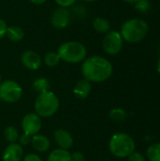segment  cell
Listing matches in <instances>:
<instances>
[{"instance_id": "cell-1", "label": "cell", "mask_w": 160, "mask_h": 161, "mask_svg": "<svg viewBox=\"0 0 160 161\" xmlns=\"http://www.w3.org/2000/svg\"><path fill=\"white\" fill-rule=\"evenodd\" d=\"M81 71L85 79L90 82L101 83L112 75L113 67L107 58L100 56H91L83 60Z\"/></svg>"}, {"instance_id": "cell-2", "label": "cell", "mask_w": 160, "mask_h": 161, "mask_svg": "<svg viewBox=\"0 0 160 161\" xmlns=\"http://www.w3.org/2000/svg\"><path fill=\"white\" fill-rule=\"evenodd\" d=\"M148 24L141 19H130L124 22L121 27L122 38L128 42H139L148 34Z\"/></svg>"}, {"instance_id": "cell-3", "label": "cell", "mask_w": 160, "mask_h": 161, "mask_svg": "<svg viewBox=\"0 0 160 161\" xmlns=\"http://www.w3.org/2000/svg\"><path fill=\"white\" fill-rule=\"evenodd\" d=\"M110 153L119 158H128L136 149V142L134 139L125 133H116L109 141Z\"/></svg>"}, {"instance_id": "cell-4", "label": "cell", "mask_w": 160, "mask_h": 161, "mask_svg": "<svg viewBox=\"0 0 160 161\" xmlns=\"http://www.w3.org/2000/svg\"><path fill=\"white\" fill-rule=\"evenodd\" d=\"M58 107L59 101L58 96L50 91L39 93L34 104L35 113L43 118L53 116L58 109Z\"/></svg>"}, {"instance_id": "cell-5", "label": "cell", "mask_w": 160, "mask_h": 161, "mask_svg": "<svg viewBox=\"0 0 160 161\" xmlns=\"http://www.w3.org/2000/svg\"><path fill=\"white\" fill-rule=\"evenodd\" d=\"M61 60L68 63H78L83 61L87 56V49L79 42H66L58 46L57 52Z\"/></svg>"}, {"instance_id": "cell-6", "label": "cell", "mask_w": 160, "mask_h": 161, "mask_svg": "<svg viewBox=\"0 0 160 161\" xmlns=\"http://www.w3.org/2000/svg\"><path fill=\"white\" fill-rule=\"evenodd\" d=\"M23 94L22 87L13 80H6L0 83V100L5 103H15Z\"/></svg>"}, {"instance_id": "cell-7", "label": "cell", "mask_w": 160, "mask_h": 161, "mask_svg": "<svg viewBox=\"0 0 160 161\" xmlns=\"http://www.w3.org/2000/svg\"><path fill=\"white\" fill-rule=\"evenodd\" d=\"M123 45H124V39L122 38L120 32L118 31L108 32L103 40L104 51L111 56L119 54L123 48Z\"/></svg>"}, {"instance_id": "cell-8", "label": "cell", "mask_w": 160, "mask_h": 161, "mask_svg": "<svg viewBox=\"0 0 160 161\" xmlns=\"http://www.w3.org/2000/svg\"><path fill=\"white\" fill-rule=\"evenodd\" d=\"M22 128L27 135L34 136L38 134L41 128V117L33 112L27 113L22 121Z\"/></svg>"}, {"instance_id": "cell-9", "label": "cell", "mask_w": 160, "mask_h": 161, "mask_svg": "<svg viewBox=\"0 0 160 161\" xmlns=\"http://www.w3.org/2000/svg\"><path fill=\"white\" fill-rule=\"evenodd\" d=\"M50 22L51 25L57 29H63L67 27L70 23V11L67 8H57L51 15Z\"/></svg>"}, {"instance_id": "cell-10", "label": "cell", "mask_w": 160, "mask_h": 161, "mask_svg": "<svg viewBox=\"0 0 160 161\" xmlns=\"http://www.w3.org/2000/svg\"><path fill=\"white\" fill-rule=\"evenodd\" d=\"M21 62L26 69L31 71H36L41 65V58L37 52L32 50H27L22 54Z\"/></svg>"}, {"instance_id": "cell-11", "label": "cell", "mask_w": 160, "mask_h": 161, "mask_svg": "<svg viewBox=\"0 0 160 161\" xmlns=\"http://www.w3.org/2000/svg\"><path fill=\"white\" fill-rule=\"evenodd\" d=\"M24 157V149L18 143H10L4 150L2 159L3 161H21Z\"/></svg>"}, {"instance_id": "cell-12", "label": "cell", "mask_w": 160, "mask_h": 161, "mask_svg": "<svg viewBox=\"0 0 160 161\" xmlns=\"http://www.w3.org/2000/svg\"><path fill=\"white\" fill-rule=\"evenodd\" d=\"M54 138L56 143L59 146L60 149L69 150L74 143L72 135L65 129H58L54 132Z\"/></svg>"}, {"instance_id": "cell-13", "label": "cell", "mask_w": 160, "mask_h": 161, "mask_svg": "<svg viewBox=\"0 0 160 161\" xmlns=\"http://www.w3.org/2000/svg\"><path fill=\"white\" fill-rule=\"evenodd\" d=\"M91 92V82L83 78L80 79L74 88V94L78 99H86Z\"/></svg>"}, {"instance_id": "cell-14", "label": "cell", "mask_w": 160, "mask_h": 161, "mask_svg": "<svg viewBox=\"0 0 160 161\" xmlns=\"http://www.w3.org/2000/svg\"><path fill=\"white\" fill-rule=\"evenodd\" d=\"M31 145L37 152L44 153L50 148L51 142L46 136L36 134L31 138Z\"/></svg>"}, {"instance_id": "cell-15", "label": "cell", "mask_w": 160, "mask_h": 161, "mask_svg": "<svg viewBox=\"0 0 160 161\" xmlns=\"http://www.w3.org/2000/svg\"><path fill=\"white\" fill-rule=\"evenodd\" d=\"M6 36L11 42H20L21 40L24 39L25 33L22 27L18 25H10V26H8L7 28Z\"/></svg>"}, {"instance_id": "cell-16", "label": "cell", "mask_w": 160, "mask_h": 161, "mask_svg": "<svg viewBox=\"0 0 160 161\" xmlns=\"http://www.w3.org/2000/svg\"><path fill=\"white\" fill-rule=\"evenodd\" d=\"M71 154L69 153L68 150H63V149H55L53 150L48 158L47 161H70Z\"/></svg>"}, {"instance_id": "cell-17", "label": "cell", "mask_w": 160, "mask_h": 161, "mask_svg": "<svg viewBox=\"0 0 160 161\" xmlns=\"http://www.w3.org/2000/svg\"><path fill=\"white\" fill-rule=\"evenodd\" d=\"M92 26L98 33H107L110 29V23L103 17H97L93 20Z\"/></svg>"}, {"instance_id": "cell-18", "label": "cell", "mask_w": 160, "mask_h": 161, "mask_svg": "<svg viewBox=\"0 0 160 161\" xmlns=\"http://www.w3.org/2000/svg\"><path fill=\"white\" fill-rule=\"evenodd\" d=\"M146 156L149 161H160V143H153L146 150Z\"/></svg>"}, {"instance_id": "cell-19", "label": "cell", "mask_w": 160, "mask_h": 161, "mask_svg": "<svg viewBox=\"0 0 160 161\" xmlns=\"http://www.w3.org/2000/svg\"><path fill=\"white\" fill-rule=\"evenodd\" d=\"M33 89L35 92H39V93H41L43 92H46L49 90V87H50V84H49V81L44 78V77H39L37 79L34 80L33 82V85H32Z\"/></svg>"}, {"instance_id": "cell-20", "label": "cell", "mask_w": 160, "mask_h": 161, "mask_svg": "<svg viewBox=\"0 0 160 161\" xmlns=\"http://www.w3.org/2000/svg\"><path fill=\"white\" fill-rule=\"evenodd\" d=\"M109 117L112 121H114L116 123H122V122L125 121V119L127 118V113L125 112L124 109L117 108H113L110 110Z\"/></svg>"}, {"instance_id": "cell-21", "label": "cell", "mask_w": 160, "mask_h": 161, "mask_svg": "<svg viewBox=\"0 0 160 161\" xmlns=\"http://www.w3.org/2000/svg\"><path fill=\"white\" fill-rule=\"evenodd\" d=\"M43 61L45 63L46 66L50 67V68H53V67H56L59 61H60V58L58 56V54L57 52H49L47 53L45 56H44V58H43Z\"/></svg>"}, {"instance_id": "cell-22", "label": "cell", "mask_w": 160, "mask_h": 161, "mask_svg": "<svg viewBox=\"0 0 160 161\" xmlns=\"http://www.w3.org/2000/svg\"><path fill=\"white\" fill-rule=\"evenodd\" d=\"M4 137L5 140L9 143H15L19 139L18 130L13 126H8L4 130Z\"/></svg>"}, {"instance_id": "cell-23", "label": "cell", "mask_w": 160, "mask_h": 161, "mask_svg": "<svg viewBox=\"0 0 160 161\" xmlns=\"http://www.w3.org/2000/svg\"><path fill=\"white\" fill-rule=\"evenodd\" d=\"M135 8L140 12H146L151 8V3L149 0H138L135 3Z\"/></svg>"}, {"instance_id": "cell-24", "label": "cell", "mask_w": 160, "mask_h": 161, "mask_svg": "<svg viewBox=\"0 0 160 161\" xmlns=\"http://www.w3.org/2000/svg\"><path fill=\"white\" fill-rule=\"evenodd\" d=\"M128 161H145V158L144 156L137 151H134L128 158Z\"/></svg>"}, {"instance_id": "cell-25", "label": "cell", "mask_w": 160, "mask_h": 161, "mask_svg": "<svg viewBox=\"0 0 160 161\" xmlns=\"http://www.w3.org/2000/svg\"><path fill=\"white\" fill-rule=\"evenodd\" d=\"M57 5H58V7H62V8H68L73 6L77 0H54Z\"/></svg>"}, {"instance_id": "cell-26", "label": "cell", "mask_w": 160, "mask_h": 161, "mask_svg": "<svg viewBox=\"0 0 160 161\" xmlns=\"http://www.w3.org/2000/svg\"><path fill=\"white\" fill-rule=\"evenodd\" d=\"M31 137L30 135H27L25 133H24V135H22L18 140L20 141V145H28L29 143H31Z\"/></svg>"}, {"instance_id": "cell-27", "label": "cell", "mask_w": 160, "mask_h": 161, "mask_svg": "<svg viewBox=\"0 0 160 161\" xmlns=\"http://www.w3.org/2000/svg\"><path fill=\"white\" fill-rule=\"evenodd\" d=\"M70 161H85V157L81 152H74L71 154Z\"/></svg>"}, {"instance_id": "cell-28", "label": "cell", "mask_w": 160, "mask_h": 161, "mask_svg": "<svg viewBox=\"0 0 160 161\" xmlns=\"http://www.w3.org/2000/svg\"><path fill=\"white\" fill-rule=\"evenodd\" d=\"M7 28H8L7 23H6L3 19L0 18V40L6 36Z\"/></svg>"}, {"instance_id": "cell-29", "label": "cell", "mask_w": 160, "mask_h": 161, "mask_svg": "<svg viewBox=\"0 0 160 161\" xmlns=\"http://www.w3.org/2000/svg\"><path fill=\"white\" fill-rule=\"evenodd\" d=\"M23 161H42V160H41V158L38 155H36V154H27V155L24 158Z\"/></svg>"}, {"instance_id": "cell-30", "label": "cell", "mask_w": 160, "mask_h": 161, "mask_svg": "<svg viewBox=\"0 0 160 161\" xmlns=\"http://www.w3.org/2000/svg\"><path fill=\"white\" fill-rule=\"evenodd\" d=\"M32 4L34 5H42L44 4L47 0H29Z\"/></svg>"}, {"instance_id": "cell-31", "label": "cell", "mask_w": 160, "mask_h": 161, "mask_svg": "<svg viewBox=\"0 0 160 161\" xmlns=\"http://www.w3.org/2000/svg\"><path fill=\"white\" fill-rule=\"evenodd\" d=\"M124 2H127V3H131V4H135L138 0H124Z\"/></svg>"}, {"instance_id": "cell-32", "label": "cell", "mask_w": 160, "mask_h": 161, "mask_svg": "<svg viewBox=\"0 0 160 161\" xmlns=\"http://www.w3.org/2000/svg\"><path fill=\"white\" fill-rule=\"evenodd\" d=\"M157 70L158 72V74L160 75V58L158 59V62H157Z\"/></svg>"}, {"instance_id": "cell-33", "label": "cell", "mask_w": 160, "mask_h": 161, "mask_svg": "<svg viewBox=\"0 0 160 161\" xmlns=\"http://www.w3.org/2000/svg\"><path fill=\"white\" fill-rule=\"evenodd\" d=\"M82 1H84V2H95L97 0H82Z\"/></svg>"}, {"instance_id": "cell-34", "label": "cell", "mask_w": 160, "mask_h": 161, "mask_svg": "<svg viewBox=\"0 0 160 161\" xmlns=\"http://www.w3.org/2000/svg\"><path fill=\"white\" fill-rule=\"evenodd\" d=\"M1 79H2V76H1V74H0V83H1Z\"/></svg>"}, {"instance_id": "cell-35", "label": "cell", "mask_w": 160, "mask_h": 161, "mask_svg": "<svg viewBox=\"0 0 160 161\" xmlns=\"http://www.w3.org/2000/svg\"><path fill=\"white\" fill-rule=\"evenodd\" d=\"M0 105H1V100H0Z\"/></svg>"}]
</instances>
